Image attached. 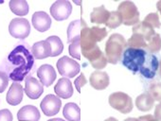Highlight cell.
Returning a JSON list of instances; mask_svg holds the SVG:
<instances>
[{
    "label": "cell",
    "mask_w": 161,
    "mask_h": 121,
    "mask_svg": "<svg viewBox=\"0 0 161 121\" xmlns=\"http://www.w3.org/2000/svg\"><path fill=\"white\" fill-rule=\"evenodd\" d=\"M110 15V12H108L104 6H101L98 8H94L90 14V21L93 24L101 25L106 24Z\"/></svg>",
    "instance_id": "obj_20"
},
{
    "label": "cell",
    "mask_w": 161,
    "mask_h": 121,
    "mask_svg": "<svg viewBox=\"0 0 161 121\" xmlns=\"http://www.w3.org/2000/svg\"><path fill=\"white\" fill-rule=\"evenodd\" d=\"M148 93L152 96V97L154 100L161 102V82L152 83L149 87Z\"/></svg>",
    "instance_id": "obj_29"
},
{
    "label": "cell",
    "mask_w": 161,
    "mask_h": 121,
    "mask_svg": "<svg viewBox=\"0 0 161 121\" xmlns=\"http://www.w3.org/2000/svg\"><path fill=\"white\" fill-rule=\"evenodd\" d=\"M47 121H50V120H47Z\"/></svg>",
    "instance_id": "obj_42"
},
{
    "label": "cell",
    "mask_w": 161,
    "mask_h": 121,
    "mask_svg": "<svg viewBox=\"0 0 161 121\" xmlns=\"http://www.w3.org/2000/svg\"><path fill=\"white\" fill-rule=\"evenodd\" d=\"M0 121H14V116L10 110L3 109L0 111Z\"/></svg>",
    "instance_id": "obj_35"
},
{
    "label": "cell",
    "mask_w": 161,
    "mask_h": 121,
    "mask_svg": "<svg viewBox=\"0 0 161 121\" xmlns=\"http://www.w3.org/2000/svg\"><path fill=\"white\" fill-rule=\"evenodd\" d=\"M31 53L32 56L37 59V60H41V59H46L47 57L51 56V47L50 45L48 44V42L45 41H40L35 43L32 47H31Z\"/></svg>",
    "instance_id": "obj_19"
},
{
    "label": "cell",
    "mask_w": 161,
    "mask_h": 121,
    "mask_svg": "<svg viewBox=\"0 0 161 121\" xmlns=\"http://www.w3.org/2000/svg\"><path fill=\"white\" fill-rule=\"evenodd\" d=\"M37 76L44 86L49 87L56 80V72L49 65H43L37 70Z\"/></svg>",
    "instance_id": "obj_14"
},
{
    "label": "cell",
    "mask_w": 161,
    "mask_h": 121,
    "mask_svg": "<svg viewBox=\"0 0 161 121\" xmlns=\"http://www.w3.org/2000/svg\"><path fill=\"white\" fill-rule=\"evenodd\" d=\"M139 118L142 119V120H145V121H156L155 118H154V116L153 115H151V114L144 115V116H140Z\"/></svg>",
    "instance_id": "obj_37"
},
{
    "label": "cell",
    "mask_w": 161,
    "mask_h": 121,
    "mask_svg": "<svg viewBox=\"0 0 161 121\" xmlns=\"http://www.w3.org/2000/svg\"><path fill=\"white\" fill-rule=\"evenodd\" d=\"M133 33H138V34H140L145 39V41L147 42V44L150 42V40L155 34L153 29L151 26H149L148 24H146L145 22H140V23L136 24L133 28Z\"/></svg>",
    "instance_id": "obj_23"
},
{
    "label": "cell",
    "mask_w": 161,
    "mask_h": 121,
    "mask_svg": "<svg viewBox=\"0 0 161 121\" xmlns=\"http://www.w3.org/2000/svg\"><path fill=\"white\" fill-rule=\"evenodd\" d=\"M109 104L121 113H129L133 110L132 98L123 92H116L110 95Z\"/></svg>",
    "instance_id": "obj_5"
},
{
    "label": "cell",
    "mask_w": 161,
    "mask_h": 121,
    "mask_svg": "<svg viewBox=\"0 0 161 121\" xmlns=\"http://www.w3.org/2000/svg\"><path fill=\"white\" fill-rule=\"evenodd\" d=\"M46 41L48 42V44L50 45V47H51V56L50 57H56L63 52L64 45H63L62 40L58 36H49L48 38H47Z\"/></svg>",
    "instance_id": "obj_25"
},
{
    "label": "cell",
    "mask_w": 161,
    "mask_h": 121,
    "mask_svg": "<svg viewBox=\"0 0 161 121\" xmlns=\"http://www.w3.org/2000/svg\"><path fill=\"white\" fill-rule=\"evenodd\" d=\"M154 118L156 121H161V102L155 106L154 109Z\"/></svg>",
    "instance_id": "obj_36"
},
{
    "label": "cell",
    "mask_w": 161,
    "mask_h": 121,
    "mask_svg": "<svg viewBox=\"0 0 161 121\" xmlns=\"http://www.w3.org/2000/svg\"><path fill=\"white\" fill-rule=\"evenodd\" d=\"M74 83H75V86H76L77 91H78L79 93H80V88H82L84 85H86V84L87 83V81H86L85 75H84L83 73H80V76H79V77L75 80Z\"/></svg>",
    "instance_id": "obj_34"
},
{
    "label": "cell",
    "mask_w": 161,
    "mask_h": 121,
    "mask_svg": "<svg viewBox=\"0 0 161 121\" xmlns=\"http://www.w3.org/2000/svg\"><path fill=\"white\" fill-rule=\"evenodd\" d=\"M143 22H145L146 24H148L149 26H151L153 29H159L161 27V23L159 21V16L157 13H149L143 20Z\"/></svg>",
    "instance_id": "obj_30"
},
{
    "label": "cell",
    "mask_w": 161,
    "mask_h": 121,
    "mask_svg": "<svg viewBox=\"0 0 161 121\" xmlns=\"http://www.w3.org/2000/svg\"><path fill=\"white\" fill-rule=\"evenodd\" d=\"M56 66L58 68V72L60 73V75L66 79L74 78L80 73V66L76 60L66 56H64L58 60Z\"/></svg>",
    "instance_id": "obj_6"
},
{
    "label": "cell",
    "mask_w": 161,
    "mask_h": 121,
    "mask_svg": "<svg viewBox=\"0 0 161 121\" xmlns=\"http://www.w3.org/2000/svg\"><path fill=\"white\" fill-rule=\"evenodd\" d=\"M62 106L61 99L54 95H47L43 98L40 107L43 111V113L47 116H52L59 113Z\"/></svg>",
    "instance_id": "obj_10"
},
{
    "label": "cell",
    "mask_w": 161,
    "mask_h": 121,
    "mask_svg": "<svg viewBox=\"0 0 161 121\" xmlns=\"http://www.w3.org/2000/svg\"><path fill=\"white\" fill-rule=\"evenodd\" d=\"M54 91L58 97L67 99L73 95V86L71 82L66 78H62L58 81L54 87Z\"/></svg>",
    "instance_id": "obj_15"
},
{
    "label": "cell",
    "mask_w": 161,
    "mask_h": 121,
    "mask_svg": "<svg viewBox=\"0 0 161 121\" xmlns=\"http://www.w3.org/2000/svg\"><path fill=\"white\" fill-rule=\"evenodd\" d=\"M23 93H24V89L20 83H17V82L13 83L8 91L6 101L10 105L16 106L20 104V102L23 99Z\"/></svg>",
    "instance_id": "obj_17"
},
{
    "label": "cell",
    "mask_w": 161,
    "mask_h": 121,
    "mask_svg": "<svg viewBox=\"0 0 161 121\" xmlns=\"http://www.w3.org/2000/svg\"><path fill=\"white\" fill-rule=\"evenodd\" d=\"M109 76L104 71H94L90 78L89 82L96 90H103L109 85Z\"/></svg>",
    "instance_id": "obj_16"
},
{
    "label": "cell",
    "mask_w": 161,
    "mask_h": 121,
    "mask_svg": "<svg viewBox=\"0 0 161 121\" xmlns=\"http://www.w3.org/2000/svg\"><path fill=\"white\" fill-rule=\"evenodd\" d=\"M158 69H159V75L161 77V59L159 60V66H158Z\"/></svg>",
    "instance_id": "obj_41"
},
{
    "label": "cell",
    "mask_w": 161,
    "mask_h": 121,
    "mask_svg": "<svg viewBox=\"0 0 161 121\" xmlns=\"http://www.w3.org/2000/svg\"><path fill=\"white\" fill-rule=\"evenodd\" d=\"M123 121H145V120H142L140 118H133V117H130V118H127Z\"/></svg>",
    "instance_id": "obj_38"
},
{
    "label": "cell",
    "mask_w": 161,
    "mask_h": 121,
    "mask_svg": "<svg viewBox=\"0 0 161 121\" xmlns=\"http://www.w3.org/2000/svg\"><path fill=\"white\" fill-rule=\"evenodd\" d=\"M121 60L122 65L134 74L139 73L146 79L154 78L159 66L157 57L142 48H126Z\"/></svg>",
    "instance_id": "obj_1"
},
{
    "label": "cell",
    "mask_w": 161,
    "mask_h": 121,
    "mask_svg": "<svg viewBox=\"0 0 161 121\" xmlns=\"http://www.w3.org/2000/svg\"><path fill=\"white\" fill-rule=\"evenodd\" d=\"M86 27H87V25L83 19L72 21L69 24L68 29H67V42L69 44H71L73 42L79 41L80 39L82 31Z\"/></svg>",
    "instance_id": "obj_13"
},
{
    "label": "cell",
    "mask_w": 161,
    "mask_h": 121,
    "mask_svg": "<svg viewBox=\"0 0 161 121\" xmlns=\"http://www.w3.org/2000/svg\"><path fill=\"white\" fill-rule=\"evenodd\" d=\"M10 34L16 39H25L30 35L31 25L25 18H14L9 26Z\"/></svg>",
    "instance_id": "obj_7"
},
{
    "label": "cell",
    "mask_w": 161,
    "mask_h": 121,
    "mask_svg": "<svg viewBox=\"0 0 161 121\" xmlns=\"http://www.w3.org/2000/svg\"><path fill=\"white\" fill-rule=\"evenodd\" d=\"M122 24V18L119 14V13L117 12H111L109 18L106 22V27L110 28V29H116L118 27H119Z\"/></svg>",
    "instance_id": "obj_28"
},
{
    "label": "cell",
    "mask_w": 161,
    "mask_h": 121,
    "mask_svg": "<svg viewBox=\"0 0 161 121\" xmlns=\"http://www.w3.org/2000/svg\"><path fill=\"white\" fill-rule=\"evenodd\" d=\"M17 118L20 121H38L40 119V113L35 106L27 105L18 111Z\"/></svg>",
    "instance_id": "obj_18"
},
{
    "label": "cell",
    "mask_w": 161,
    "mask_h": 121,
    "mask_svg": "<svg viewBox=\"0 0 161 121\" xmlns=\"http://www.w3.org/2000/svg\"><path fill=\"white\" fill-rule=\"evenodd\" d=\"M126 46L127 42L122 35L119 33L112 34L105 44V57L107 62L112 65H117Z\"/></svg>",
    "instance_id": "obj_3"
},
{
    "label": "cell",
    "mask_w": 161,
    "mask_h": 121,
    "mask_svg": "<svg viewBox=\"0 0 161 121\" xmlns=\"http://www.w3.org/2000/svg\"><path fill=\"white\" fill-rule=\"evenodd\" d=\"M44 85L35 78L29 76L26 79L25 83V93L31 99H37L41 97L44 92Z\"/></svg>",
    "instance_id": "obj_11"
},
{
    "label": "cell",
    "mask_w": 161,
    "mask_h": 121,
    "mask_svg": "<svg viewBox=\"0 0 161 121\" xmlns=\"http://www.w3.org/2000/svg\"><path fill=\"white\" fill-rule=\"evenodd\" d=\"M10 9L11 11L19 16H24L27 15L30 9H29V4L26 0H11L10 3Z\"/></svg>",
    "instance_id": "obj_24"
},
{
    "label": "cell",
    "mask_w": 161,
    "mask_h": 121,
    "mask_svg": "<svg viewBox=\"0 0 161 121\" xmlns=\"http://www.w3.org/2000/svg\"><path fill=\"white\" fill-rule=\"evenodd\" d=\"M156 7H157L158 12H159V13H160V14H161V1H158V2L156 3Z\"/></svg>",
    "instance_id": "obj_39"
},
{
    "label": "cell",
    "mask_w": 161,
    "mask_h": 121,
    "mask_svg": "<svg viewBox=\"0 0 161 121\" xmlns=\"http://www.w3.org/2000/svg\"><path fill=\"white\" fill-rule=\"evenodd\" d=\"M82 54L89 60V63L91 64L93 68L96 69L104 68L108 63L104 53L100 49L98 45H96L95 47H93L88 51L83 52Z\"/></svg>",
    "instance_id": "obj_9"
},
{
    "label": "cell",
    "mask_w": 161,
    "mask_h": 121,
    "mask_svg": "<svg viewBox=\"0 0 161 121\" xmlns=\"http://www.w3.org/2000/svg\"><path fill=\"white\" fill-rule=\"evenodd\" d=\"M50 121H65V120H63L61 118H53V119H50ZM66 121H68V120H66Z\"/></svg>",
    "instance_id": "obj_40"
},
{
    "label": "cell",
    "mask_w": 161,
    "mask_h": 121,
    "mask_svg": "<svg viewBox=\"0 0 161 121\" xmlns=\"http://www.w3.org/2000/svg\"><path fill=\"white\" fill-rule=\"evenodd\" d=\"M9 84V76L3 72L0 71V93H3Z\"/></svg>",
    "instance_id": "obj_33"
},
{
    "label": "cell",
    "mask_w": 161,
    "mask_h": 121,
    "mask_svg": "<svg viewBox=\"0 0 161 121\" xmlns=\"http://www.w3.org/2000/svg\"><path fill=\"white\" fill-rule=\"evenodd\" d=\"M91 30H92V33H93L97 43L103 41L107 36V30H106L105 28L93 27V28H91Z\"/></svg>",
    "instance_id": "obj_32"
},
{
    "label": "cell",
    "mask_w": 161,
    "mask_h": 121,
    "mask_svg": "<svg viewBox=\"0 0 161 121\" xmlns=\"http://www.w3.org/2000/svg\"><path fill=\"white\" fill-rule=\"evenodd\" d=\"M63 114L65 117V119L68 121H80V109L77 104L70 102L65 104V106L64 107Z\"/></svg>",
    "instance_id": "obj_22"
},
{
    "label": "cell",
    "mask_w": 161,
    "mask_h": 121,
    "mask_svg": "<svg viewBox=\"0 0 161 121\" xmlns=\"http://www.w3.org/2000/svg\"><path fill=\"white\" fill-rule=\"evenodd\" d=\"M32 25L34 29L40 32H45L48 30L51 27L50 16L45 12H36L32 14Z\"/></svg>",
    "instance_id": "obj_12"
},
{
    "label": "cell",
    "mask_w": 161,
    "mask_h": 121,
    "mask_svg": "<svg viewBox=\"0 0 161 121\" xmlns=\"http://www.w3.org/2000/svg\"><path fill=\"white\" fill-rule=\"evenodd\" d=\"M118 12L125 26H136L139 23V13L136 6L131 1H123L118 7Z\"/></svg>",
    "instance_id": "obj_4"
},
{
    "label": "cell",
    "mask_w": 161,
    "mask_h": 121,
    "mask_svg": "<svg viewBox=\"0 0 161 121\" xmlns=\"http://www.w3.org/2000/svg\"><path fill=\"white\" fill-rule=\"evenodd\" d=\"M127 45L132 48H145L147 47V42L138 33H133L127 42Z\"/></svg>",
    "instance_id": "obj_26"
},
{
    "label": "cell",
    "mask_w": 161,
    "mask_h": 121,
    "mask_svg": "<svg viewBox=\"0 0 161 121\" xmlns=\"http://www.w3.org/2000/svg\"><path fill=\"white\" fill-rule=\"evenodd\" d=\"M151 53H157L161 50V37L158 33H155L150 42L147 44L146 47Z\"/></svg>",
    "instance_id": "obj_27"
},
{
    "label": "cell",
    "mask_w": 161,
    "mask_h": 121,
    "mask_svg": "<svg viewBox=\"0 0 161 121\" xmlns=\"http://www.w3.org/2000/svg\"><path fill=\"white\" fill-rule=\"evenodd\" d=\"M80 53H82V47H80V42L76 41L70 44L69 45V54L73 58L77 60H80Z\"/></svg>",
    "instance_id": "obj_31"
},
{
    "label": "cell",
    "mask_w": 161,
    "mask_h": 121,
    "mask_svg": "<svg viewBox=\"0 0 161 121\" xmlns=\"http://www.w3.org/2000/svg\"><path fill=\"white\" fill-rule=\"evenodd\" d=\"M154 99L149 93H143L139 95L136 99V106L141 112H148L153 109Z\"/></svg>",
    "instance_id": "obj_21"
},
{
    "label": "cell",
    "mask_w": 161,
    "mask_h": 121,
    "mask_svg": "<svg viewBox=\"0 0 161 121\" xmlns=\"http://www.w3.org/2000/svg\"><path fill=\"white\" fill-rule=\"evenodd\" d=\"M34 57L23 45H17L8 56L5 63V73L9 79L21 82L30 73L34 65Z\"/></svg>",
    "instance_id": "obj_2"
},
{
    "label": "cell",
    "mask_w": 161,
    "mask_h": 121,
    "mask_svg": "<svg viewBox=\"0 0 161 121\" xmlns=\"http://www.w3.org/2000/svg\"><path fill=\"white\" fill-rule=\"evenodd\" d=\"M50 14L57 21L66 20L72 12V5L67 0H57L54 2L50 9Z\"/></svg>",
    "instance_id": "obj_8"
}]
</instances>
